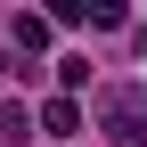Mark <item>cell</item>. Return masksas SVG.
I'll return each instance as SVG.
<instances>
[{"mask_svg": "<svg viewBox=\"0 0 147 147\" xmlns=\"http://www.w3.org/2000/svg\"><path fill=\"white\" fill-rule=\"evenodd\" d=\"M41 131L49 139H74V131H82V106H74V98H49L41 106Z\"/></svg>", "mask_w": 147, "mask_h": 147, "instance_id": "obj_1", "label": "cell"}, {"mask_svg": "<svg viewBox=\"0 0 147 147\" xmlns=\"http://www.w3.org/2000/svg\"><path fill=\"white\" fill-rule=\"evenodd\" d=\"M25 131H33V115H25V106H8V115H0V139H8V147H25Z\"/></svg>", "mask_w": 147, "mask_h": 147, "instance_id": "obj_4", "label": "cell"}, {"mask_svg": "<svg viewBox=\"0 0 147 147\" xmlns=\"http://www.w3.org/2000/svg\"><path fill=\"white\" fill-rule=\"evenodd\" d=\"M8 41L25 49V57H33V49H49V16H16V25H8Z\"/></svg>", "mask_w": 147, "mask_h": 147, "instance_id": "obj_3", "label": "cell"}, {"mask_svg": "<svg viewBox=\"0 0 147 147\" xmlns=\"http://www.w3.org/2000/svg\"><path fill=\"white\" fill-rule=\"evenodd\" d=\"M57 82H65V98H74V90L90 82V57H57Z\"/></svg>", "mask_w": 147, "mask_h": 147, "instance_id": "obj_5", "label": "cell"}, {"mask_svg": "<svg viewBox=\"0 0 147 147\" xmlns=\"http://www.w3.org/2000/svg\"><path fill=\"white\" fill-rule=\"evenodd\" d=\"M106 131H115V147H147V115H139L131 98H123V106H115V123H106Z\"/></svg>", "mask_w": 147, "mask_h": 147, "instance_id": "obj_2", "label": "cell"}, {"mask_svg": "<svg viewBox=\"0 0 147 147\" xmlns=\"http://www.w3.org/2000/svg\"><path fill=\"white\" fill-rule=\"evenodd\" d=\"M8 74H16V65H8V49H0V82H8Z\"/></svg>", "mask_w": 147, "mask_h": 147, "instance_id": "obj_6", "label": "cell"}]
</instances>
